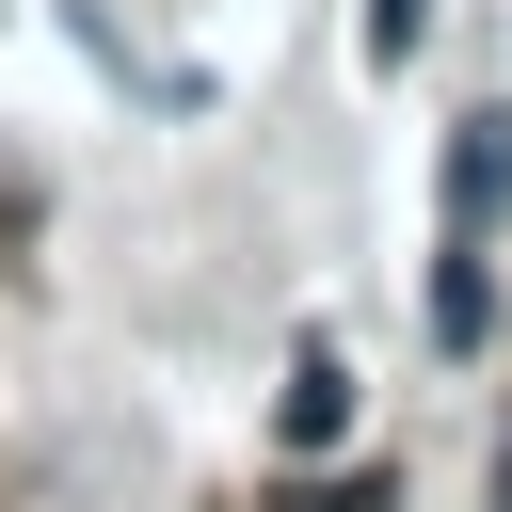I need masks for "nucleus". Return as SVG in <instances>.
Here are the masks:
<instances>
[{"instance_id":"obj_4","label":"nucleus","mask_w":512,"mask_h":512,"mask_svg":"<svg viewBox=\"0 0 512 512\" xmlns=\"http://www.w3.org/2000/svg\"><path fill=\"white\" fill-rule=\"evenodd\" d=\"M416 32H432V0H368V64H416Z\"/></svg>"},{"instance_id":"obj_1","label":"nucleus","mask_w":512,"mask_h":512,"mask_svg":"<svg viewBox=\"0 0 512 512\" xmlns=\"http://www.w3.org/2000/svg\"><path fill=\"white\" fill-rule=\"evenodd\" d=\"M512 192V112H448V240H496Z\"/></svg>"},{"instance_id":"obj_3","label":"nucleus","mask_w":512,"mask_h":512,"mask_svg":"<svg viewBox=\"0 0 512 512\" xmlns=\"http://www.w3.org/2000/svg\"><path fill=\"white\" fill-rule=\"evenodd\" d=\"M272 432H288V448H336V432H352V368H336V352H304V368H288V416H272Z\"/></svg>"},{"instance_id":"obj_5","label":"nucleus","mask_w":512,"mask_h":512,"mask_svg":"<svg viewBox=\"0 0 512 512\" xmlns=\"http://www.w3.org/2000/svg\"><path fill=\"white\" fill-rule=\"evenodd\" d=\"M496 512H512V448H496Z\"/></svg>"},{"instance_id":"obj_2","label":"nucleus","mask_w":512,"mask_h":512,"mask_svg":"<svg viewBox=\"0 0 512 512\" xmlns=\"http://www.w3.org/2000/svg\"><path fill=\"white\" fill-rule=\"evenodd\" d=\"M432 336H448V352H480V336H496V272H480V240H448V256H432Z\"/></svg>"}]
</instances>
